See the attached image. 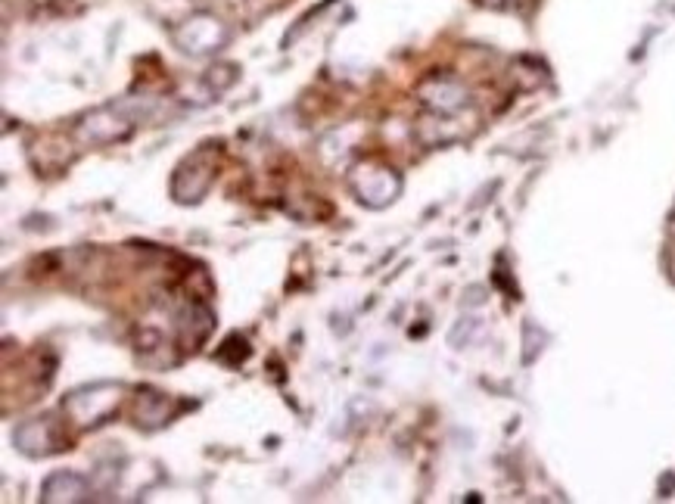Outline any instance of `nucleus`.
Segmentation results:
<instances>
[{"label": "nucleus", "mask_w": 675, "mask_h": 504, "mask_svg": "<svg viewBox=\"0 0 675 504\" xmlns=\"http://www.w3.org/2000/svg\"><path fill=\"white\" fill-rule=\"evenodd\" d=\"M672 277H675V262H672Z\"/></svg>", "instance_id": "7ed1b4c3"}, {"label": "nucleus", "mask_w": 675, "mask_h": 504, "mask_svg": "<svg viewBox=\"0 0 675 504\" xmlns=\"http://www.w3.org/2000/svg\"><path fill=\"white\" fill-rule=\"evenodd\" d=\"M420 94H424V103H430L436 112H442V116H452V112L467 106V91L452 78H436Z\"/></svg>", "instance_id": "f03ea898"}, {"label": "nucleus", "mask_w": 675, "mask_h": 504, "mask_svg": "<svg viewBox=\"0 0 675 504\" xmlns=\"http://www.w3.org/2000/svg\"><path fill=\"white\" fill-rule=\"evenodd\" d=\"M178 44L190 53H206L212 47H218L224 41V28L215 16H193L178 28Z\"/></svg>", "instance_id": "f257e3e1"}]
</instances>
